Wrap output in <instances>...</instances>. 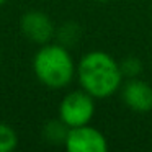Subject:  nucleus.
I'll return each instance as SVG.
<instances>
[{
  "label": "nucleus",
  "mask_w": 152,
  "mask_h": 152,
  "mask_svg": "<svg viewBox=\"0 0 152 152\" xmlns=\"http://www.w3.org/2000/svg\"><path fill=\"white\" fill-rule=\"evenodd\" d=\"M77 79L93 98H106L121 87L123 72L119 64L103 51L87 53L77 66Z\"/></svg>",
  "instance_id": "1"
},
{
  "label": "nucleus",
  "mask_w": 152,
  "mask_h": 152,
  "mask_svg": "<svg viewBox=\"0 0 152 152\" xmlns=\"http://www.w3.org/2000/svg\"><path fill=\"white\" fill-rule=\"evenodd\" d=\"M33 72L44 87L59 90L67 87L77 74L72 54L64 44H41L33 57Z\"/></svg>",
  "instance_id": "2"
},
{
  "label": "nucleus",
  "mask_w": 152,
  "mask_h": 152,
  "mask_svg": "<svg viewBox=\"0 0 152 152\" xmlns=\"http://www.w3.org/2000/svg\"><path fill=\"white\" fill-rule=\"evenodd\" d=\"M95 113V98L85 90L67 93L59 105V119L67 128L88 124Z\"/></svg>",
  "instance_id": "3"
},
{
  "label": "nucleus",
  "mask_w": 152,
  "mask_h": 152,
  "mask_svg": "<svg viewBox=\"0 0 152 152\" xmlns=\"http://www.w3.org/2000/svg\"><path fill=\"white\" fill-rule=\"evenodd\" d=\"M67 152H106L108 142L103 132L88 124L69 128L64 141Z\"/></svg>",
  "instance_id": "4"
},
{
  "label": "nucleus",
  "mask_w": 152,
  "mask_h": 152,
  "mask_svg": "<svg viewBox=\"0 0 152 152\" xmlns=\"http://www.w3.org/2000/svg\"><path fill=\"white\" fill-rule=\"evenodd\" d=\"M20 31L26 39L36 44H46L54 36V23L46 13L31 10L21 15Z\"/></svg>",
  "instance_id": "5"
},
{
  "label": "nucleus",
  "mask_w": 152,
  "mask_h": 152,
  "mask_svg": "<svg viewBox=\"0 0 152 152\" xmlns=\"http://www.w3.org/2000/svg\"><path fill=\"white\" fill-rule=\"evenodd\" d=\"M123 102L136 113H147L152 110V87L137 77L131 79L123 88Z\"/></svg>",
  "instance_id": "6"
},
{
  "label": "nucleus",
  "mask_w": 152,
  "mask_h": 152,
  "mask_svg": "<svg viewBox=\"0 0 152 152\" xmlns=\"http://www.w3.org/2000/svg\"><path fill=\"white\" fill-rule=\"evenodd\" d=\"M67 131H69V128H67L61 119H57V121H49L44 126V137H46V141L51 142V144H64Z\"/></svg>",
  "instance_id": "7"
},
{
  "label": "nucleus",
  "mask_w": 152,
  "mask_h": 152,
  "mask_svg": "<svg viewBox=\"0 0 152 152\" xmlns=\"http://www.w3.org/2000/svg\"><path fill=\"white\" fill-rule=\"evenodd\" d=\"M18 145V134L10 124L0 123V152H12Z\"/></svg>",
  "instance_id": "8"
},
{
  "label": "nucleus",
  "mask_w": 152,
  "mask_h": 152,
  "mask_svg": "<svg viewBox=\"0 0 152 152\" xmlns=\"http://www.w3.org/2000/svg\"><path fill=\"white\" fill-rule=\"evenodd\" d=\"M119 67H121L123 77L126 75V77L134 79V77H137L139 74L142 72V62L137 57H126V59L119 64Z\"/></svg>",
  "instance_id": "9"
},
{
  "label": "nucleus",
  "mask_w": 152,
  "mask_h": 152,
  "mask_svg": "<svg viewBox=\"0 0 152 152\" xmlns=\"http://www.w3.org/2000/svg\"><path fill=\"white\" fill-rule=\"evenodd\" d=\"M5 2H7V0H0V7H2V5L5 4Z\"/></svg>",
  "instance_id": "10"
},
{
  "label": "nucleus",
  "mask_w": 152,
  "mask_h": 152,
  "mask_svg": "<svg viewBox=\"0 0 152 152\" xmlns=\"http://www.w3.org/2000/svg\"><path fill=\"white\" fill-rule=\"evenodd\" d=\"M98 2H108V0H98Z\"/></svg>",
  "instance_id": "11"
},
{
  "label": "nucleus",
  "mask_w": 152,
  "mask_h": 152,
  "mask_svg": "<svg viewBox=\"0 0 152 152\" xmlns=\"http://www.w3.org/2000/svg\"><path fill=\"white\" fill-rule=\"evenodd\" d=\"M0 64H2V54H0Z\"/></svg>",
  "instance_id": "12"
}]
</instances>
